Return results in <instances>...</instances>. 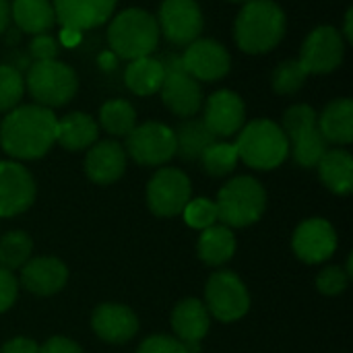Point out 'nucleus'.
Here are the masks:
<instances>
[{"label": "nucleus", "instance_id": "obj_1", "mask_svg": "<svg viewBox=\"0 0 353 353\" xmlns=\"http://www.w3.org/2000/svg\"><path fill=\"white\" fill-rule=\"evenodd\" d=\"M56 116L37 103L19 105L0 124V147L12 159H39L56 143Z\"/></svg>", "mask_w": 353, "mask_h": 353}, {"label": "nucleus", "instance_id": "obj_2", "mask_svg": "<svg viewBox=\"0 0 353 353\" xmlns=\"http://www.w3.org/2000/svg\"><path fill=\"white\" fill-rule=\"evenodd\" d=\"M285 35V12L273 0H250L242 6L234 37L242 52L265 54L279 46Z\"/></svg>", "mask_w": 353, "mask_h": 353}, {"label": "nucleus", "instance_id": "obj_3", "mask_svg": "<svg viewBox=\"0 0 353 353\" xmlns=\"http://www.w3.org/2000/svg\"><path fill=\"white\" fill-rule=\"evenodd\" d=\"M157 19L143 8H126L118 12L108 27V43L112 52L126 60L149 56L159 43Z\"/></svg>", "mask_w": 353, "mask_h": 353}, {"label": "nucleus", "instance_id": "obj_4", "mask_svg": "<svg viewBox=\"0 0 353 353\" xmlns=\"http://www.w3.org/2000/svg\"><path fill=\"white\" fill-rule=\"evenodd\" d=\"M234 147L238 159L254 170H275L290 153V143L281 126L265 118L242 126Z\"/></svg>", "mask_w": 353, "mask_h": 353}, {"label": "nucleus", "instance_id": "obj_5", "mask_svg": "<svg viewBox=\"0 0 353 353\" xmlns=\"http://www.w3.org/2000/svg\"><path fill=\"white\" fill-rule=\"evenodd\" d=\"M217 219L225 228H246L256 223L267 207V192L252 176L230 180L217 194Z\"/></svg>", "mask_w": 353, "mask_h": 353}, {"label": "nucleus", "instance_id": "obj_6", "mask_svg": "<svg viewBox=\"0 0 353 353\" xmlns=\"http://www.w3.org/2000/svg\"><path fill=\"white\" fill-rule=\"evenodd\" d=\"M281 130L288 137L296 163L302 168H316L321 157L329 151V143L319 130V114L306 103L292 105L283 114Z\"/></svg>", "mask_w": 353, "mask_h": 353}, {"label": "nucleus", "instance_id": "obj_7", "mask_svg": "<svg viewBox=\"0 0 353 353\" xmlns=\"http://www.w3.org/2000/svg\"><path fill=\"white\" fill-rule=\"evenodd\" d=\"M25 87L41 108H60L68 103L79 87L77 72L60 60H41L31 64Z\"/></svg>", "mask_w": 353, "mask_h": 353}, {"label": "nucleus", "instance_id": "obj_8", "mask_svg": "<svg viewBox=\"0 0 353 353\" xmlns=\"http://www.w3.org/2000/svg\"><path fill=\"white\" fill-rule=\"evenodd\" d=\"M163 81H161V99L170 112L182 118H192L203 105L201 83L192 79L178 54H168L161 60Z\"/></svg>", "mask_w": 353, "mask_h": 353}, {"label": "nucleus", "instance_id": "obj_9", "mask_svg": "<svg viewBox=\"0 0 353 353\" xmlns=\"http://www.w3.org/2000/svg\"><path fill=\"white\" fill-rule=\"evenodd\" d=\"M207 310L221 323L240 321L250 308V296L242 279L232 271H217L205 288Z\"/></svg>", "mask_w": 353, "mask_h": 353}, {"label": "nucleus", "instance_id": "obj_10", "mask_svg": "<svg viewBox=\"0 0 353 353\" xmlns=\"http://www.w3.org/2000/svg\"><path fill=\"white\" fill-rule=\"evenodd\" d=\"M124 151L141 165H161L176 155V134L161 122H145L126 134Z\"/></svg>", "mask_w": 353, "mask_h": 353}, {"label": "nucleus", "instance_id": "obj_11", "mask_svg": "<svg viewBox=\"0 0 353 353\" xmlns=\"http://www.w3.org/2000/svg\"><path fill=\"white\" fill-rule=\"evenodd\" d=\"M190 180L182 170L161 168L149 180L147 205L157 217H174L184 211L190 201Z\"/></svg>", "mask_w": 353, "mask_h": 353}, {"label": "nucleus", "instance_id": "obj_12", "mask_svg": "<svg viewBox=\"0 0 353 353\" xmlns=\"http://www.w3.org/2000/svg\"><path fill=\"white\" fill-rule=\"evenodd\" d=\"M343 56H345L343 35L331 25H321L312 29L304 39L298 60L304 64L308 74H327L341 66Z\"/></svg>", "mask_w": 353, "mask_h": 353}, {"label": "nucleus", "instance_id": "obj_13", "mask_svg": "<svg viewBox=\"0 0 353 353\" xmlns=\"http://www.w3.org/2000/svg\"><path fill=\"white\" fill-rule=\"evenodd\" d=\"M159 33L174 46H188L203 31V12L196 0H163L157 17Z\"/></svg>", "mask_w": 353, "mask_h": 353}, {"label": "nucleus", "instance_id": "obj_14", "mask_svg": "<svg viewBox=\"0 0 353 353\" xmlns=\"http://www.w3.org/2000/svg\"><path fill=\"white\" fill-rule=\"evenodd\" d=\"M180 60L186 72L199 83H215L223 79L232 66V56L225 50V46L209 37L194 39L192 43H188Z\"/></svg>", "mask_w": 353, "mask_h": 353}, {"label": "nucleus", "instance_id": "obj_15", "mask_svg": "<svg viewBox=\"0 0 353 353\" xmlns=\"http://www.w3.org/2000/svg\"><path fill=\"white\" fill-rule=\"evenodd\" d=\"M35 201V182L17 161H0V217L25 213Z\"/></svg>", "mask_w": 353, "mask_h": 353}, {"label": "nucleus", "instance_id": "obj_16", "mask_svg": "<svg viewBox=\"0 0 353 353\" xmlns=\"http://www.w3.org/2000/svg\"><path fill=\"white\" fill-rule=\"evenodd\" d=\"M294 252L308 265H319L331 259L337 250V234L327 219L314 217L302 221L294 232Z\"/></svg>", "mask_w": 353, "mask_h": 353}, {"label": "nucleus", "instance_id": "obj_17", "mask_svg": "<svg viewBox=\"0 0 353 353\" xmlns=\"http://www.w3.org/2000/svg\"><path fill=\"white\" fill-rule=\"evenodd\" d=\"M244 118H246V105L238 93L230 89H221L207 99L203 122L215 134V139L232 137L238 130H242Z\"/></svg>", "mask_w": 353, "mask_h": 353}, {"label": "nucleus", "instance_id": "obj_18", "mask_svg": "<svg viewBox=\"0 0 353 353\" xmlns=\"http://www.w3.org/2000/svg\"><path fill=\"white\" fill-rule=\"evenodd\" d=\"M52 4L56 23L74 31L103 25L116 8V0H52Z\"/></svg>", "mask_w": 353, "mask_h": 353}, {"label": "nucleus", "instance_id": "obj_19", "mask_svg": "<svg viewBox=\"0 0 353 353\" xmlns=\"http://www.w3.org/2000/svg\"><path fill=\"white\" fill-rule=\"evenodd\" d=\"M126 170V151L116 141L93 143L85 157V174L95 184H114Z\"/></svg>", "mask_w": 353, "mask_h": 353}, {"label": "nucleus", "instance_id": "obj_20", "mask_svg": "<svg viewBox=\"0 0 353 353\" xmlns=\"http://www.w3.org/2000/svg\"><path fill=\"white\" fill-rule=\"evenodd\" d=\"M91 327L108 343H126L139 331L137 314L122 304H101L93 310Z\"/></svg>", "mask_w": 353, "mask_h": 353}, {"label": "nucleus", "instance_id": "obj_21", "mask_svg": "<svg viewBox=\"0 0 353 353\" xmlns=\"http://www.w3.org/2000/svg\"><path fill=\"white\" fill-rule=\"evenodd\" d=\"M21 283L27 292L35 296H52L58 294L68 279V271L62 261L54 256H39L27 261L21 267Z\"/></svg>", "mask_w": 353, "mask_h": 353}, {"label": "nucleus", "instance_id": "obj_22", "mask_svg": "<svg viewBox=\"0 0 353 353\" xmlns=\"http://www.w3.org/2000/svg\"><path fill=\"white\" fill-rule=\"evenodd\" d=\"M209 310L196 298L182 300L172 312V327L182 343H201L209 331Z\"/></svg>", "mask_w": 353, "mask_h": 353}, {"label": "nucleus", "instance_id": "obj_23", "mask_svg": "<svg viewBox=\"0 0 353 353\" xmlns=\"http://www.w3.org/2000/svg\"><path fill=\"white\" fill-rule=\"evenodd\" d=\"M97 122L83 112H70L56 124V143H60L66 151L89 149L93 143H97Z\"/></svg>", "mask_w": 353, "mask_h": 353}, {"label": "nucleus", "instance_id": "obj_24", "mask_svg": "<svg viewBox=\"0 0 353 353\" xmlns=\"http://www.w3.org/2000/svg\"><path fill=\"white\" fill-rule=\"evenodd\" d=\"M319 130L325 137L327 143L335 145H350L353 141V101L343 97L331 101L321 118H319Z\"/></svg>", "mask_w": 353, "mask_h": 353}, {"label": "nucleus", "instance_id": "obj_25", "mask_svg": "<svg viewBox=\"0 0 353 353\" xmlns=\"http://www.w3.org/2000/svg\"><path fill=\"white\" fill-rule=\"evenodd\" d=\"M10 19L21 31L29 35H39L54 27L56 12L52 0H12Z\"/></svg>", "mask_w": 353, "mask_h": 353}, {"label": "nucleus", "instance_id": "obj_26", "mask_svg": "<svg viewBox=\"0 0 353 353\" xmlns=\"http://www.w3.org/2000/svg\"><path fill=\"white\" fill-rule=\"evenodd\" d=\"M319 176L331 192L350 194L353 190L352 155L345 149H329L319 161Z\"/></svg>", "mask_w": 353, "mask_h": 353}, {"label": "nucleus", "instance_id": "obj_27", "mask_svg": "<svg viewBox=\"0 0 353 353\" xmlns=\"http://www.w3.org/2000/svg\"><path fill=\"white\" fill-rule=\"evenodd\" d=\"M196 252L203 263H207L211 267H219L234 256L236 238L230 228L215 223V225L203 230L199 244H196Z\"/></svg>", "mask_w": 353, "mask_h": 353}, {"label": "nucleus", "instance_id": "obj_28", "mask_svg": "<svg viewBox=\"0 0 353 353\" xmlns=\"http://www.w3.org/2000/svg\"><path fill=\"white\" fill-rule=\"evenodd\" d=\"M124 81H126V87L134 95L147 97V95L157 93L161 89V81H163L161 60H155L151 56L130 60V64L126 66V72H124Z\"/></svg>", "mask_w": 353, "mask_h": 353}, {"label": "nucleus", "instance_id": "obj_29", "mask_svg": "<svg viewBox=\"0 0 353 353\" xmlns=\"http://www.w3.org/2000/svg\"><path fill=\"white\" fill-rule=\"evenodd\" d=\"M174 134H176V153L184 161L201 159L205 149L217 141L215 134L205 126V122L196 118H188L186 122H182L174 130Z\"/></svg>", "mask_w": 353, "mask_h": 353}, {"label": "nucleus", "instance_id": "obj_30", "mask_svg": "<svg viewBox=\"0 0 353 353\" xmlns=\"http://www.w3.org/2000/svg\"><path fill=\"white\" fill-rule=\"evenodd\" d=\"M99 124L114 137H126L137 126V112L126 99L105 101L99 110Z\"/></svg>", "mask_w": 353, "mask_h": 353}, {"label": "nucleus", "instance_id": "obj_31", "mask_svg": "<svg viewBox=\"0 0 353 353\" xmlns=\"http://www.w3.org/2000/svg\"><path fill=\"white\" fill-rule=\"evenodd\" d=\"M33 244L25 232H8L0 240V267L6 271L21 269L31 256Z\"/></svg>", "mask_w": 353, "mask_h": 353}, {"label": "nucleus", "instance_id": "obj_32", "mask_svg": "<svg viewBox=\"0 0 353 353\" xmlns=\"http://www.w3.org/2000/svg\"><path fill=\"white\" fill-rule=\"evenodd\" d=\"M306 79H308V70L304 68V64L300 60L292 58V60H283L277 64V68L271 74V85H273L275 93L292 95L304 87Z\"/></svg>", "mask_w": 353, "mask_h": 353}, {"label": "nucleus", "instance_id": "obj_33", "mask_svg": "<svg viewBox=\"0 0 353 353\" xmlns=\"http://www.w3.org/2000/svg\"><path fill=\"white\" fill-rule=\"evenodd\" d=\"M203 168L211 174V176H228L230 172H234L236 163H238V151L234 145L230 143H219L215 141L213 145H209L205 149V153L201 155Z\"/></svg>", "mask_w": 353, "mask_h": 353}, {"label": "nucleus", "instance_id": "obj_34", "mask_svg": "<svg viewBox=\"0 0 353 353\" xmlns=\"http://www.w3.org/2000/svg\"><path fill=\"white\" fill-rule=\"evenodd\" d=\"M25 91V79L19 68L10 64H0V112H10L17 108Z\"/></svg>", "mask_w": 353, "mask_h": 353}, {"label": "nucleus", "instance_id": "obj_35", "mask_svg": "<svg viewBox=\"0 0 353 353\" xmlns=\"http://www.w3.org/2000/svg\"><path fill=\"white\" fill-rule=\"evenodd\" d=\"M184 219L190 228L194 230H207L211 225H215L217 219V205L209 199H194L188 201V205L184 207Z\"/></svg>", "mask_w": 353, "mask_h": 353}, {"label": "nucleus", "instance_id": "obj_36", "mask_svg": "<svg viewBox=\"0 0 353 353\" xmlns=\"http://www.w3.org/2000/svg\"><path fill=\"white\" fill-rule=\"evenodd\" d=\"M347 273L339 267H327L319 277H316V288L319 292L327 294V296H337L347 288Z\"/></svg>", "mask_w": 353, "mask_h": 353}, {"label": "nucleus", "instance_id": "obj_37", "mask_svg": "<svg viewBox=\"0 0 353 353\" xmlns=\"http://www.w3.org/2000/svg\"><path fill=\"white\" fill-rule=\"evenodd\" d=\"M137 353H188L186 345L170 335H151L147 337Z\"/></svg>", "mask_w": 353, "mask_h": 353}, {"label": "nucleus", "instance_id": "obj_38", "mask_svg": "<svg viewBox=\"0 0 353 353\" xmlns=\"http://www.w3.org/2000/svg\"><path fill=\"white\" fill-rule=\"evenodd\" d=\"M29 52L35 58V62L56 60V56H58V41L52 35H48V33H39V35L33 37V41L29 46Z\"/></svg>", "mask_w": 353, "mask_h": 353}, {"label": "nucleus", "instance_id": "obj_39", "mask_svg": "<svg viewBox=\"0 0 353 353\" xmlns=\"http://www.w3.org/2000/svg\"><path fill=\"white\" fill-rule=\"evenodd\" d=\"M17 292H19V283L14 275L0 267V312H6L14 304Z\"/></svg>", "mask_w": 353, "mask_h": 353}, {"label": "nucleus", "instance_id": "obj_40", "mask_svg": "<svg viewBox=\"0 0 353 353\" xmlns=\"http://www.w3.org/2000/svg\"><path fill=\"white\" fill-rule=\"evenodd\" d=\"M39 353H83V350L66 337H50L39 347Z\"/></svg>", "mask_w": 353, "mask_h": 353}, {"label": "nucleus", "instance_id": "obj_41", "mask_svg": "<svg viewBox=\"0 0 353 353\" xmlns=\"http://www.w3.org/2000/svg\"><path fill=\"white\" fill-rule=\"evenodd\" d=\"M0 353H39V345L27 337H14L2 345Z\"/></svg>", "mask_w": 353, "mask_h": 353}, {"label": "nucleus", "instance_id": "obj_42", "mask_svg": "<svg viewBox=\"0 0 353 353\" xmlns=\"http://www.w3.org/2000/svg\"><path fill=\"white\" fill-rule=\"evenodd\" d=\"M79 41H81V31H74V29H66V27H62V31H60V43H62V46L72 48V46H77Z\"/></svg>", "mask_w": 353, "mask_h": 353}, {"label": "nucleus", "instance_id": "obj_43", "mask_svg": "<svg viewBox=\"0 0 353 353\" xmlns=\"http://www.w3.org/2000/svg\"><path fill=\"white\" fill-rule=\"evenodd\" d=\"M8 23H10V4L8 0H0V33L8 29Z\"/></svg>", "mask_w": 353, "mask_h": 353}, {"label": "nucleus", "instance_id": "obj_44", "mask_svg": "<svg viewBox=\"0 0 353 353\" xmlns=\"http://www.w3.org/2000/svg\"><path fill=\"white\" fill-rule=\"evenodd\" d=\"M353 8L347 10V14H345V25H343V35H345V39L347 41H353Z\"/></svg>", "mask_w": 353, "mask_h": 353}, {"label": "nucleus", "instance_id": "obj_45", "mask_svg": "<svg viewBox=\"0 0 353 353\" xmlns=\"http://www.w3.org/2000/svg\"><path fill=\"white\" fill-rule=\"evenodd\" d=\"M228 2H236V4H246V2H250V0H228Z\"/></svg>", "mask_w": 353, "mask_h": 353}]
</instances>
